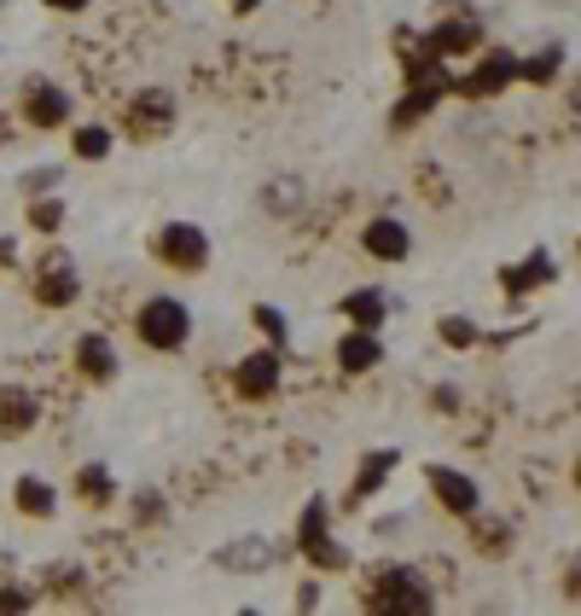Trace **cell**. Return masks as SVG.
<instances>
[{
  "mask_svg": "<svg viewBox=\"0 0 581 616\" xmlns=\"http://www.w3.org/2000/svg\"><path fill=\"white\" fill-rule=\"evenodd\" d=\"M134 332H140L145 349L175 355V349H186V338H193V308L180 297H145L140 315H134Z\"/></svg>",
  "mask_w": 581,
  "mask_h": 616,
  "instance_id": "1",
  "label": "cell"
},
{
  "mask_svg": "<svg viewBox=\"0 0 581 616\" xmlns=\"http://www.w3.org/2000/svg\"><path fill=\"white\" fill-rule=\"evenodd\" d=\"M152 251H157L163 268H175V274H204L210 268V233H204L198 221H169Z\"/></svg>",
  "mask_w": 581,
  "mask_h": 616,
  "instance_id": "2",
  "label": "cell"
},
{
  "mask_svg": "<svg viewBox=\"0 0 581 616\" xmlns=\"http://www.w3.org/2000/svg\"><path fill=\"white\" fill-rule=\"evenodd\" d=\"M279 378H285V355H279V343H262V349H251L239 366H233V389L244 402H267L279 389Z\"/></svg>",
  "mask_w": 581,
  "mask_h": 616,
  "instance_id": "3",
  "label": "cell"
},
{
  "mask_svg": "<svg viewBox=\"0 0 581 616\" xmlns=\"http://www.w3.org/2000/svg\"><path fill=\"white\" fill-rule=\"evenodd\" d=\"M372 605L379 610H425L430 605V593L419 582V570H407V564H390L372 576Z\"/></svg>",
  "mask_w": 581,
  "mask_h": 616,
  "instance_id": "4",
  "label": "cell"
},
{
  "mask_svg": "<svg viewBox=\"0 0 581 616\" xmlns=\"http://www.w3.org/2000/svg\"><path fill=\"white\" fill-rule=\"evenodd\" d=\"M361 244H366L372 262H407L413 256V228H407L402 216H372Z\"/></svg>",
  "mask_w": 581,
  "mask_h": 616,
  "instance_id": "5",
  "label": "cell"
},
{
  "mask_svg": "<svg viewBox=\"0 0 581 616\" xmlns=\"http://www.w3.org/2000/svg\"><path fill=\"white\" fill-rule=\"evenodd\" d=\"M24 122L30 129H65L70 122V94L58 81H30L24 88Z\"/></svg>",
  "mask_w": 581,
  "mask_h": 616,
  "instance_id": "6",
  "label": "cell"
},
{
  "mask_svg": "<svg viewBox=\"0 0 581 616\" xmlns=\"http://www.w3.org/2000/svg\"><path fill=\"white\" fill-rule=\"evenodd\" d=\"M512 81H517V53H512V47H494V53L476 58V70L465 76V94H471V99H489V94L512 88Z\"/></svg>",
  "mask_w": 581,
  "mask_h": 616,
  "instance_id": "7",
  "label": "cell"
},
{
  "mask_svg": "<svg viewBox=\"0 0 581 616\" xmlns=\"http://www.w3.org/2000/svg\"><path fill=\"white\" fill-rule=\"evenodd\" d=\"M425 483L436 488V501H442L448 512H460V518H476V506H483V495H476V483L465 477V471H448V465H430Z\"/></svg>",
  "mask_w": 581,
  "mask_h": 616,
  "instance_id": "8",
  "label": "cell"
},
{
  "mask_svg": "<svg viewBox=\"0 0 581 616\" xmlns=\"http://www.w3.org/2000/svg\"><path fill=\"white\" fill-rule=\"evenodd\" d=\"M76 292H81V279H76V262L70 256H47V262H41V274H35V297L41 302L65 308V302H76Z\"/></svg>",
  "mask_w": 581,
  "mask_h": 616,
  "instance_id": "9",
  "label": "cell"
},
{
  "mask_svg": "<svg viewBox=\"0 0 581 616\" xmlns=\"http://www.w3.org/2000/svg\"><path fill=\"white\" fill-rule=\"evenodd\" d=\"M379 361H384L379 332H366V326H349V332L338 338V366H343V373H372Z\"/></svg>",
  "mask_w": 581,
  "mask_h": 616,
  "instance_id": "10",
  "label": "cell"
},
{
  "mask_svg": "<svg viewBox=\"0 0 581 616\" xmlns=\"http://www.w3.org/2000/svg\"><path fill=\"white\" fill-rule=\"evenodd\" d=\"M41 419V402L18 384H0V437H24V430Z\"/></svg>",
  "mask_w": 581,
  "mask_h": 616,
  "instance_id": "11",
  "label": "cell"
},
{
  "mask_svg": "<svg viewBox=\"0 0 581 616\" xmlns=\"http://www.w3.org/2000/svg\"><path fill=\"white\" fill-rule=\"evenodd\" d=\"M76 366H81V378H94V384H111V378H117V349H111V338L88 332V338L76 343Z\"/></svg>",
  "mask_w": 581,
  "mask_h": 616,
  "instance_id": "12",
  "label": "cell"
},
{
  "mask_svg": "<svg viewBox=\"0 0 581 616\" xmlns=\"http://www.w3.org/2000/svg\"><path fill=\"white\" fill-rule=\"evenodd\" d=\"M303 198H308V187L297 175H279V180H267L262 187V216H274V221H290L303 210Z\"/></svg>",
  "mask_w": 581,
  "mask_h": 616,
  "instance_id": "13",
  "label": "cell"
},
{
  "mask_svg": "<svg viewBox=\"0 0 581 616\" xmlns=\"http://www.w3.org/2000/svg\"><path fill=\"white\" fill-rule=\"evenodd\" d=\"M425 47H430L436 58H453V53H476V47H483V30H476L471 18H465V24H436V30L425 35Z\"/></svg>",
  "mask_w": 581,
  "mask_h": 616,
  "instance_id": "14",
  "label": "cell"
},
{
  "mask_svg": "<svg viewBox=\"0 0 581 616\" xmlns=\"http://www.w3.org/2000/svg\"><path fill=\"white\" fill-rule=\"evenodd\" d=\"M18 512H24V518H53V512H58V488L47 477H18Z\"/></svg>",
  "mask_w": 581,
  "mask_h": 616,
  "instance_id": "15",
  "label": "cell"
},
{
  "mask_svg": "<svg viewBox=\"0 0 581 616\" xmlns=\"http://www.w3.org/2000/svg\"><path fill=\"white\" fill-rule=\"evenodd\" d=\"M320 541H331V512H326V501H308L303 518H297V547L315 552Z\"/></svg>",
  "mask_w": 581,
  "mask_h": 616,
  "instance_id": "16",
  "label": "cell"
},
{
  "mask_svg": "<svg viewBox=\"0 0 581 616\" xmlns=\"http://www.w3.org/2000/svg\"><path fill=\"white\" fill-rule=\"evenodd\" d=\"M343 315L355 320V326H366V332H379L384 315H390V308H384V292H349V297H343Z\"/></svg>",
  "mask_w": 581,
  "mask_h": 616,
  "instance_id": "17",
  "label": "cell"
},
{
  "mask_svg": "<svg viewBox=\"0 0 581 616\" xmlns=\"http://www.w3.org/2000/svg\"><path fill=\"white\" fill-rule=\"evenodd\" d=\"M221 564H227V570H267V564H274V547H267L262 536H244L239 547L221 552Z\"/></svg>",
  "mask_w": 581,
  "mask_h": 616,
  "instance_id": "18",
  "label": "cell"
},
{
  "mask_svg": "<svg viewBox=\"0 0 581 616\" xmlns=\"http://www.w3.org/2000/svg\"><path fill=\"white\" fill-rule=\"evenodd\" d=\"M558 70H564V47H541L535 58H517V76L535 81V88H547V81H558Z\"/></svg>",
  "mask_w": 581,
  "mask_h": 616,
  "instance_id": "19",
  "label": "cell"
},
{
  "mask_svg": "<svg viewBox=\"0 0 581 616\" xmlns=\"http://www.w3.org/2000/svg\"><path fill=\"white\" fill-rule=\"evenodd\" d=\"M140 122H152V129H169V122H175V99H169V94H140V99H134V129H140Z\"/></svg>",
  "mask_w": 581,
  "mask_h": 616,
  "instance_id": "20",
  "label": "cell"
},
{
  "mask_svg": "<svg viewBox=\"0 0 581 616\" xmlns=\"http://www.w3.org/2000/svg\"><path fill=\"white\" fill-rule=\"evenodd\" d=\"M552 274H558L552 256H529V268H506L501 285H506V292H529V285H547Z\"/></svg>",
  "mask_w": 581,
  "mask_h": 616,
  "instance_id": "21",
  "label": "cell"
},
{
  "mask_svg": "<svg viewBox=\"0 0 581 616\" xmlns=\"http://www.w3.org/2000/svg\"><path fill=\"white\" fill-rule=\"evenodd\" d=\"M76 495L88 501V506H106V501H111V471H106V465H81Z\"/></svg>",
  "mask_w": 581,
  "mask_h": 616,
  "instance_id": "22",
  "label": "cell"
},
{
  "mask_svg": "<svg viewBox=\"0 0 581 616\" xmlns=\"http://www.w3.org/2000/svg\"><path fill=\"white\" fill-rule=\"evenodd\" d=\"M30 228H35V233H58V228H65V204L35 193V204H30Z\"/></svg>",
  "mask_w": 581,
  "mask_h": 616,
  "instance_id": "23",
  "label": "cell"
},
{
  "mask_svg": "<svg viewBox=\"0 0 581 616\" xmlns=\"http://www.w3.org/2000/svg\"><path fill=\"white\" fill-rule=\"evenodd\" d=\"M111 152V129H76V157H106Z\"/></svg>",
  "mask_w": 581,
  "mask_h": 616,
  "instance_id": "24",
  "label": "cell"
},
{
  "mask_svg": "<svg viewBox=\"0 0 581 616\" xmlns=\"http://www.w3.org/2000/svg\"><path fill=\"white\" fill-rule=\"evenodd\" d=\"M390 465H396V454H390V448H384L379 460H366V465H361V477H355V495H372V488L384 483V471H390Z\"/></svg>",
  "mask_w": 581,
  "mask_h": 616,
  "instance_id": "25",
  "label": "cell"
},
{
  "mask_svg": "<svg viewBox=\"0 0 581 616\" xmlns=\"http://www.w3.org/2000/svg\"><path fill=\"white\" fill-rule=\"evenodd\" d=\"M256 326L267 332V343H279V349H285V315H279L274 302H256Z\"/></svg>",
  "mask_w": 581,
  "mask_h": 616,
  "instance_id": "26",
  "label": "cell"
},
{
  "mask_svg": "<svg viewBox=\"0 0 581 616\" xmlns=\"http://www.w3.org/2000/svg\"><path fill=\"white\" fill-rule=\"evenodd\" d=\"M442 343L471 349V343H476V326H471V320H460V315H448V320H442Z\"/></svg>",
  "mask_w": 581,
  "mask_h": 616,
  "instance_id": "27",
  "label": "cell"
},
{
  "mask_svg": "<svg viewBox=\"0 0 581 616\" xmlns=\"http://www.w3.org/2000/svg\"><path fill=\"white\" fill-rule=\"evenodd\" d=\"M53 187H58V169H35V175L24 180V193H30V198H35V193H53Z\"/></svg>",
  "mask_w": 581,
  "mask_h": 616,
  "instance_id": "28",
  "label": "cell"
},
{
  "mask_svg": "<svg viewBox=\"0 0 581 616\" xmlns=\"http://www.w3.org/2000/svg\"><path fill=\"white\" fill-rule=\"evenodd\" d=\"M0 610H30V593H18V587H0Z\"/></svg>",
  "mask_w": 581,
  "mask_h": 616,
  "instance_id": "29",
  "label": "cell"
},
{
  "mask_svg": "<svg viewBox=\"0 0 581 616\" xmlns=\"http://www.w3.org/2000/svg\"><path fill=\"white\" fill-rule=\"evenodd\" d=\"M134 518H163V501H157V495H145V501H134Z\"/></svg>",
  "mask_w": 581,
  "mask_h": 616,
  "instance_id": "30",
  "label": "cell"
},
{
  "mask_svg": "<svg viewBox=\"0 0 581 616\" xmlns=\"http://www.w3.org/2000/svg\"><path fill=\"white\" fill-rule=\"evenodd\" d=\"M47 7H53V12H81L88 0H47Z\"/></svg>",
  "mask_w": 581,
  "mask_h": 616,
  "instance_id": "31",
  "label": "cell"
},
{
  "mask_svg": "<svg viewBox=\"0 0 581 616\" xmlns=\"http://www.w3.org/2000/svg\"><path fill=\"white\" fill-rule=\"evenodd\" d=\"M233 7H239V12H251V7H256V0H233Z\"/></svg>",
  "mask_w": 581,
  "mask_h": 616,
  "instance_id": "32",
  "label": "cell"
}]
</instances>
